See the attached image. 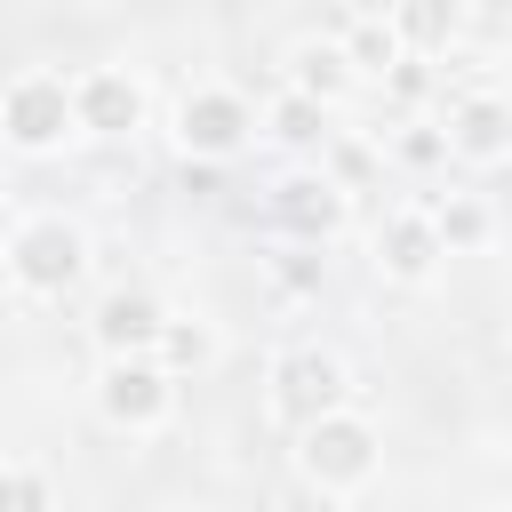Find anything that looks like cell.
Wrapping results in <instances>:
<instances>
[{"instance_id": "cell-10", "label": "cell", "mask_w": 512, "mask_h": 512, "mask_svg": "<svg viewBox=\"0 0 512 512\" xmlns=\"http://www.w3.org/2000/svg\"><path fill=\"white\" fill-rule=\"evenodd\" d=\"M272 216H280L296 240L328 248V240L352 224V184H344L336 168H296V176H280V184H272Z\"/></svg>"}, {"instance_id": "cell-7", "label": "cell", "mask_w": 512, "mask_h": 512, "mask_svg": "<svg viewBox=\"0 0 512 512\" xmlns=\"http://www.w3.org/2000/svg\"><path fill=\"white\" fill-rule=\"evenodd\" d=\"M368 264H376L384 288H432L440 264H448V232H440V216L416 208V200L384 208L376 232H368Z\"/></svg>"}, {"instance_id": "cell-18", "label": "cell", "mask_w": 512, "mask_h": 512, "mask_svg": "<svg viewBox=\"0 0 512 512\" xmlns=\"http://www.w3.org/2000/svg\"><path fill=\"white\" fill-rule=\"evenodd\" d=\"M0 504H8V512H56V480H48L32 456H8V464H0Z\"/></svg>"}, {"instance_id": "cell-21", "label": "cell", "mask_w": 512, "mask_h": 512, "mask_svg": "<svg viewBox=\"0 0 512 512\" xmlns=\"http://www.w3.org/2000/svg\"><path fill=\"white\" fill-rule=\"evenodd\" d=\"M504 360H512V336H504Z\"/></svg>"}, {"instance_id": "cell-14", "label": "cell", "mask_w": 512, "mask_h": 512, "mask_svg": "<svg viewBox=\"0 0 512 512\" xmlns=\"http://www.w3.org/2000/svg\"><path fill=\"white\" fill-rule=\"evenodd\" d=\"M344 48H352V64H360L368 80H392V72L416 56L392 8H368V16H352V24H344Z\"/></svg>"}, {"instance_id": "cell-13", "label": "cell", "mask_w": 512, "mask_h": 512, "mask_svg": "<svg viewBox=\"0 0 512 512\" xmlns=\"http://www.w3.org/2000/svg\"><path fill=\"white\" fill-rule=\"evenodd\" d=\"M264 136H272L280 152H328L336 128H328V104H320V96H304V88L280 80V96L264 104Z\"/></svg>"}, {"instance_id": "cell-12", "label": "cell", "mask_w": 512, "mask_h": 512, "mask_svg": "<svg viewBox=\"0 0 512 512\" xmlns=\"http://www.w3.org/2000/svg\"><path fill=\"white\" fill-rule=\"evenodd\" d=\"M280 80H288V88H304V96H320L328 112H336V104H352V96L368 88V72L352 64L344 32H336V40H296V48H288V64H280Z\"/></svg>"}, {"instance_id": "cell-6", "label": "cell", "mask_w": 512, "mask_h": 512, "mask_svg": "<svg viewBox=\"0 0 512 512\" xmlns=\"http://www.w3.org/2000/svg\"><path fill=\"white\" fill-rule=\"evenodd\" d=\"M352 400V360L336 352V344H288V352H272V368H264V408L296 432V424H312V416H328V408H344Z\"/></svg>"}, {"instance_id": "cell-2", "label": "cell", "mask_w": 512, "mask_h": 512, "mask_svg": "<svg viewBox=\"0 0 512 512\" xmlns=\"http://www.w3.org/2000/svg\"><path fill=\"white\" fill-rule=\"evenodd\" d=\"M376 472H384V432H376V416H360L352 400L328 408V416H312V424H296V480H304L312 496L352 504V496L376 488Z\"/></svg>"}, {"instance_id": "cell-1", "label": "cell", "mask_w": 512, "mask_h": 512, "mask_svg": "<svg viewBox=\"0 0 512 512\" xmlns=\"http://www.w3.org/2000/svg\"><path fill=\"white\" fill-rule=\"evenodd\" d=\"M0 264H8V288H16L24 304H64V296L88 280L96 248H88V224H80V216H64V208H24V216L8 224Z\"/></svg>"}, {"instance_id": "cell-22", "label": "cell", "mask_w": 512, "mask_h": 512, "mask_svg": "<svg viewBox=\"0 0 512 512\" xmlns=\"http://www.w3.org/2000/svg\"><path fill=\"white\" fill-rule=\"evenodd\" d=\"M504 272H512V256H504Z\"/></svg>"}, {"instance_id": "cell-8", "label": "cell", "mask_w": 512, "mask_h": 512, "mask_svg": "<svg viewBox=\"0 0 512 512\" xmlns=\"http://www.w3.org/2000/svg\"><path fill=\"white\" fill-rule=\"evenodd\" d=\"M72 96H80V136H96V144H128L152 120V88L136 64H88V72H72Z\"/></svg>"}, {"instance_id": "cell-16", "label": "cell", "mask_w": 512, "mask_h": 512, "mask_svg": "<svg viewBox=\"0 0 512 512\" xmlns=\"http://www.w3.org/2000/svg\"><path fill=\"white\" fill-rule=\"evenodd\" d=\"M432 216H440V232H448V256H480V248H496V208H488L480 192H440Z\"/></svg>"}, {"instance_id": "cell-19", "label": "cell", "mask_w": 512, "mask_h": 512, "mask_svg": "<svg viewBox=\"0 0 512 512\" xmlns=\"http://www.w3.org/2000/svg\"><path fill=\"white\" fill-rule=\"evenodd\" d=\"M304 248H312V240H304ZM304 248H296V256H280V264H272V272H280V288H288V296H312V288H320V256H304Z\"/></svg>"}, {"instance_id": "cell-4", "label": "cell", "mask_w": 512, "mask_h": 512, "mask_svg": "<svg viewBox=\"0 0 512 512\" xmlns=\"http://www.w3.org/2000/svg\"><path fill=\"white\" fill-rule=\"evenodd\" d=\"M0 136L16 160H56L72 136H80V96L56 64H24L8 88H0Z\"/></svg>"}, {"instance_id": "cell-11", "label": "cell", "mask_w": 512, "mask_h": 512, "mask_svg": "<svg viewBox=\"0 0 512 512\" xmlns=\"http://www.w3.org/2000/svg\"><path fill=\"white\" fill-rule=\"evenodd\" d=\"M160 328H168V304L152 288H104L96 312H88V344L96 352H160Z\"/></svg>"}, {"instance_id": "cell-9", "label": "cell", "mask_w": 512, "mask_h": 512, "mask_svg": "<svg viewBox=\"0 0 512 512\" xmlns=\"http://www.w3.org/2000/svg\"><path fill=\"white\" fill-rule=\"evenodd\" d=\"M448 160L456 168H504L512 160V88H464L448 112Z\"/></svg>"}, {"instance_id": "cell-3", "label": "cell", "mask_w": 512, "mask_h": 512, "mask_svg": "<svg viewBox=\"0 0 512 512\" xmlns=\"http://www.w3.org/2000/svg\"><path fill=\"white\" fill-rule=\"evenodd\" d=\"M88 400H96V416H104L120 440H160V432L176 424L184 376H176L160 352H96Z\"/></svg>"}, {"instance_id": "cell-20", "label": "cell", "mask_w": 512, "mask_h": 512, "mask_svg": "<svg viewBox=\"0 0 512 512\" xmlns=\"http://www.w3.org/2000/svg\"><path fill=\"white\" fill-rule=\"evenodd\" d=\"M504 88H512V48H504Z\"/></svg>"}, {"instance_id": "cell-5", "label": "cell", "mask_w": 512, "mask_h": 512, "mask_svg": "<svg viewBox=\"0 0 512 512\" xmlns=\"http://www.w3.org/2000/svg\"><path fill=\"white\" fill-rule=\"evenodd\" d=\"M256 136H264V112H256L232 80H192V88L176 96V112H168V144H176L184 160H200V168L240 160Z\"/></svg>"}, {"instance_id": "cell-15", "label": "cell", "mask_w": 512, "mask_h": 512, "mask_svg": "<svg viewBox=\"0 0 512 512\" xmlns=\"http://www.w3.org/2000/svg\"><path fill=\"white\" fill-rule=\"evenodd\" d=\"M160 360H168L176 376H208V368L224 360V328H216L208 312H168V328H160Z\"/></svg>"}, {"instance_id": "cell-17", "label": "cell", "mask_w": 512, "mask_h": 512, "mask_svg": "<svg viewBox=\"0 0 512 512\" xmlns=\"http://www.w3.org/2000/svg\"><path fill=\"white\" fill-rule=\"evenodd\" d=\"M392 16H400V32H408V48H416V56H432V48H448V40H456V0H400Z\"/></svg>"}]
</instances>
